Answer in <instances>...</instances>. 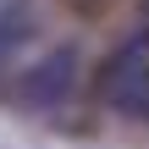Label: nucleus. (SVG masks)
Segmentation results:
<instances>
[{
	"label": "nucleus",
	"instance_id": "f257e3e1",
	"mask_svg": "<svg viewBox=\"0 0 149 149\" xmlns=\"http://www.w3.org/2000/svg\"><path fill=\"white\" fill-rule=\"evenodd\" d=\"M94 100H100L111 116L149 122V55L144 50H116V55H105L100 72H94Z\"/></svg>",
	"mask_w": 149,
	"mask_h": 149
},
{
	"label": "nucleus",
	"instance_id": "f03ea898",
	"mask_svg": "<svg viewBox=\"0 0 149 149\" xmlns=\"http://www.w3.org/2000/svg\"><path fill=\"white\" fill-rule=\"evenodd\" d=\"M72 77H77V50H55L50 61H39V66H28L22 77H17V100L22 105H61L66 94H72Z\"/></svg>",
	"mask_w": 149,
	"mask_h": 149
},
{
	"label": "nucleus",
	"instance_id": "7ed1b4c3",
	"mask_svg": "<svg viewBox=\"0 0 149 149\" xmlns=\"http://www.w3.org/2000/svg\"><path fill=\"white\" fill-rule=\"evenodd\" d=\"M28 39H33V17H28V6H6V11H0V61H11Z\"/></svg>",
	"mask_w": 149,
	"mask_h": 149
}]
</instances>
